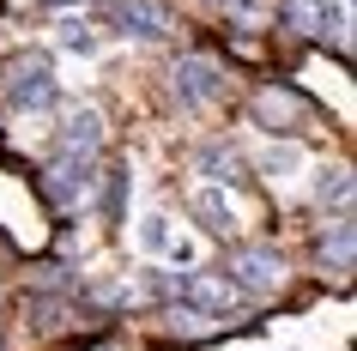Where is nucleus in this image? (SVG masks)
Wrapping results in <instances>:
<instances>
[{
  "label": "nucleus",
  "mask_w": 357,
  "mask_h": 351,
  "mask_svg": "<svg viewBox=\"0 0 357 351\" xmlns=\"http://www.w3.org/2000/svg\"><path fill=\"white\" fill-rule=\"evenodd\" d=\"M0 97H6V110H19V115L49 110V103L61 97L55 61H49V55H37V49L13 55V61H6V73H0Z\"/></svg>",
  "instance_id": "nucleus-1"
},
{
  "label": "nucleus",
  "mask_w": 357,
  "mask_h": 351,
  "mask_svg": "<svg viewBox=\"0 0 357 351\" xmlns=\"http://www.w3.org/2000/svg\"><path fill=\"white\" fill-rule=\"evenodd\" d=\"M169 85H176V103H182L188 115L212 110V103H225V91H230L225 67H218L212 55H182L176 67H169Z\"/></svg>",
  "instance_id": "nucleus-2"
},
{
  "label": "nucleus",
  "mask_w": 357,
  "mask_h": 351,
  "mask_svg": "<svg viewBox=\"0 0 357 351\" xmlns=\"http://www.w3.org/2000/svg\"><path fill=\"white\" fill-rule=\"evenodd\" d=\"M37 188L49 194V206H61V212L91 206L97 200V158H73V151H61L55 164L37 176Z\"/></svg>",
  "instance_id": "nucleus-3"
},
{
  "label": "nucleus",
  "mask_w": 357,
  "mask_h": 351,
  "mask_svg": "<svg viewBox=\"0 0 357 351\" xmlns=\"http://www.w3.org/2000/svg\"><path fill=\"white\" fill-rule=\"evenodd\" d=\"M225 273H230V285H236L243 297H273V291L284 285V273H291V267H284L279 248H266V242H243V248L230 255Z\"/></svg>",
  "instance_id": "nucleus-4"
},
{
  "label": "nucleus",
  "mask_w": 357,
  "mask_h": 351,
  "mask_svg": "<svg viewBox=\"0 0 357 351\" xmlns=\"http://www.w3.org/2000/svg\"><path fill=\"white\" fill-rule=\"evenodd\" d=\"M255 121H261L266 133H303L309 121H315V103L297 91V85H261L255 91Z\"/></svg>",
  "instance_id": "nucleus-5"
},
{
  "label": "nucleus",
  "mask_w": 357,
  "mask_h": 351,
  "mask_svg": "<svg viewBox=\"0 0 357 351\" xmlns=\"http://www.w3.org/2000/svg\"><path fill=\"white\" fill-rule=\"evenodd\" d=\"M176 303H194V309L218 315V321H230V309L243 303V291L230 285V273H176Z\"/></svg>",
  "instance_id": "nucleus-6"
},
{
  "label": "nucleus",
  "mask_w": 357,
  "mask_h": 351,
  "mask_svg": "<svg viewBox=\"0 0 357 351\" xmlns=\"http://www.w3.org/2000/svg\"><path fill=\"white\" fill-rule=\"evenodd\" d=\"M109 19L121 37H139V43H164L176 31V13L164 0H109Z\"/></svg>",
  "instance_id": "nucleus-7"
},
{
  "label": "nucleus",
  "mask_w": 357,
  "mask_h": 351,
  "mask_svg": "<svg viewBox=\"0 0 357 351\" xmlns=\"http://www.w3.org/2000/svg\"><path fill=\"white\" fill-rule=\"evenodd\" d=\"M188 206H194V218L206 224L212 237H236V230H243V206L230 200V188H218V182H200Z\"/></svg>",
  "instance_id": "nucleus-8"
},
{
  "label": "nucleus",
  "mask_w": 357,
  "mask_h": 351,
  "mask_svg": "<svg viewBox=\"0 0 357 351\" xmlns=\"http://www.w3.org/2000/svg\"><path fill=\"white\" fill-rule=\"evenodd\" d=\"M103 140H109V128H103V110H91V103L67 110V128H61V151H73V158H97V151H103Z\"/></svg>",
  "instance_id": "nucleus-9"
},
{
  "label": "nucleus",
  "mask_w": 357,
  "mask_h": 351,
  "mask_svg": "<svg viewBox=\"0 0 357 351\" xmlns=\"http://www.w3.org/2000/svg\"><path fill=\"white\" fill-rule=\"evenodd\" d=\"M315 260H321V273H333V278L351 273V260H357V230H351V218H333V224L315 237Z\"/></svg>",
  "instance_id": "nucleus-10"
},
{
  "label": "nucleus",
  "mask_w": 357,
  "mask_h": 351,
  "mask_svg": "<svg viewBox=\"0 0 357 351\" xmlns=\"http://www.w3.org/2000/svg\"><path fill=\"white\" fill-rule=\"evenodd\" d=\"M194 176H206V182H218V188H236L243 182V151L230 146V140H212V146L194 151Z\"/></svg>",
  "instance_id": "nucleus-11"
},
{
  "label": "nucleus",
  "mask_w": 357,
  "mask_h": 351,
  "mask_svg": "<svg viewBox=\"0 0 357 351\" xmlns=\"http://www.w3.org/2000/svg\"><path fill=\"white\" fill-rule=\"evenodd\" d=\"M309 170V151L297 146V140H273V146L261 151V176L273 188H297V176Z\"/></svg>",
  "instance_id": "nucleus-12"
},
{
  "label": "nucleus",
  "mask_w": 357,
  "mask_h": 351,
  "mask_svg": "<svg viewBox=\"0 0 357 351\" xmlns=\"http://www.w3.org/2000/svg\"><path fill=\"white\" fill-rule=\"evenodd\" d=\"M158 321H164V327L176 333V339H212V333L225 327V321H218V315H206V309H194V303H176V297H169V303H164V315H158Z\"/></svg>",
  "instance_id": "nucleus-13"
},
{
  "label": "nucleus",
  "mask_w": 357,
  "mask_h": 351,
  "mask_svg": "<svg viewBox=\"0 0 357 351\" xmlns=\"http://www.w3.org/2000/svg\"><path fill=\"white\" fill-rule=\"evenodd\" d=\"M351 194H357V182H351V164L321 170V182H315V206H321V212L333 206V218H351Z\"/></svg>",
  "instance_id": "nucleus-14"
},
{
  "label": "nucleus",
  "mask_w": 357,
  "mask_h": 351,
  "mask_svg": "<svg viewBox=\"0 0 357 351\" xmlns=\"http://www.w3.org/2000/svg\"><path fill=\"white\" fill-rule=\"evenodd\" d=\"M55 43L67 49V55H85V61H91V55H103V31H97V24L85 19V13H67V19L55 24Z\"/></svg>",
  "instance_id": "nucleus-15"
},
{
  "label": "nucleus",
  "mask_w": 357,
  "mask_h": 351,
  "mask_svg": "<svg viewBox=\"0 0 357 351\" xmlns=\"http://www.w3.org/2000/svg\"><path fill=\"white\" fill-rule=\"evenodd\" d=\"M182 237H188V230H176V218H169V212H146V218H139V248H146V255H158V260H169V248H176Z\"/></svg>",
  "instance_id": "nucleus-16"
},
{
  "label": "nucleus",
  "mask_w": 357,
  "mask_h": 351,
  "mask_svg": "<svg viewBox=\"0 0 357 351\" xmlns=\"http://www.w3.org/2000/svg\"><path fill=\"white\" fill-rule=\"evenodd\" d=\"M284 19H291V31H321L327 0H284Z\"/></svg>",
  "instance_id": "nucleus-17"
},
{
  "label": "nucleus",
  "mask_w": 357,
  "mask_h": 351,
  "mask_svg": "<svg viewBox=\"0 0 357 351\" xmlns=\"http://www.w3.org/2000/svg\"><path fill=\"white\" fill-rule=\"evenodd\" d=\"M43 13H67V6H91V0H37Z\"/></svg>",
  "instance_id": "nucleus-18"
},
{
  "label": "nucleus",
  "mask_w": 357,
  "mask_h": 351,
  "mask_svg": "<svg viewBox=\"0 0 357 351\" xmlns=\"http://www.w3.org/2000/svg\"><path fill=\"white\" fill-rule=\"evenodd\" d=\"M212 6H218V13H236V6H243V0H212Z\"/></svg>",
  "instance_id": "nucleus-19"
}]
</instances>
